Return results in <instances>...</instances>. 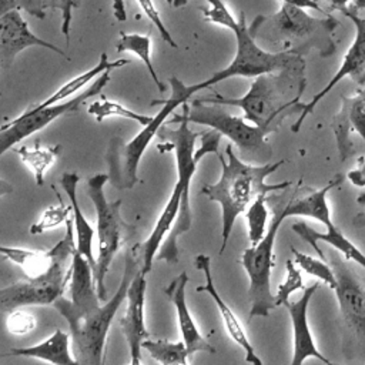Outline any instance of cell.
I'll list each match as a JSON object with an SVG mask.
<instances>
[{"instance_id": "1", "label": "cell", "mask_w": 365, "mask_h": 365, "mask_svg": "<svg viewBox=\"0 0 365 365\" xmlns=\"http://www.w3.org/2000/svg\"><path fill=\"white\" fill-rule=\"evenodd\" d=\"M178 124L171 130L163 125L158 137L167 141L168 148L175 154L177 181L173 192L161 211L150 237L140 245L143 252V272L148 274L154 259H163L167 264H177L180 257L178 238L192 225V211L190 205V184L198 163L207 154H217L222 134L214 128L202 133H194L190 123L177 114L167 121Z\"/></svg>"}, {"instance_id": "2", "label": "cell", "mask_w": 365, "mask_h": 365, "mask_svg": "<svg viewBox=\"0 0 365 365\" xmlns=\"http://www.w3.org/2000/svg\"><path fill=\"white\" fill-rule=\"evenodd\" d=\"M225 155L227 160L221 154L218 155L222 168L220 180L214 184L204 185L201 190L207 198L221 205L222 241L220 254H224L227 248L237 218L247 211L250 204L259 194L282 191L292 184V181H282L275 184L265 182V178L277 171L285 163V160L251 165L235 155L231 144H227Z\"/></svg>"}, {"instance_id": "3", "label": "cell", "mask_w": 365, "mask_h": 365, "mask_svg": "<svg viewBox=\"0 0 365 365\" xmlns=\"http://www.w3.org/2000/svg\"><path fill=\"white\" fill-rule=\"evenodd\" d=\"M143 268V252L140 245H135L125 254V265L123 277L115 294L103 305L98 304L87 311L76 309L70 299L60 297L54 304V309L67 321L73 356L78 364L100 365L104 356L106 339L120 305L127 298L128 287L135 274Z\"/></svg>"}, {"instance_id": "4", "label": "cell", "mask_w": 365, "mask_h": 365, "mask_svg": "<svg viewBox=\"0 0 365 365\" xmlns=\"http://www.w3.org/2000/svg\"><path fill=\"white\" fill-rule=\"evenodd\" d=\"M305 63L279 71L264 73L254 78L247 94L238 98L214 93L200 98L204 103L234 106L244 111V117L255 125H272L278 130L287 115L299 114V98L305 90Z\"/></svg>"}, {"instance_id": "5", "label": "cell", "mask_w": 365, "mask_h": 365, "mask_svg": "<svg viewBox=\"0 0 365 365\" xmlns=\"http://www.w3.org/2000/svg\"><path fill=\"white\" fill-rule=\"evenodd\" d=\"M338 20L332 16L322 19L305 11V7L282 3L279 10L271 16H257L248 26L257 41L279 46V51H292L304 56L317 50L321 57H329L336 46L334 31Z\"/></svg>"}, {"instance_id": "6", "label": "cell", "mask_w": 365, "mask_h": 365, "mask_svg": "<svg viewBox=\"0 0 365 365\" xmlns=\"http://www.w3.org/2000/svg\"><path fill=\"white\" fill-rule=\"evenodd\" d=\"M210 9L204 10V19L231 30L235 36L237 51L232 61L220 71L214 73L210 78L192 84L195 91H202L211 86L231 78V77H250L255 78L264 73L279 71L284 68L304 64V58L292 51H267L258 46L257 40L250 33L245 21V14L241 13L235 19L222 0H207Z\"/></svg>"}, {"instance_id": "7", "label": "cell", "mask_w": 365, "mask_h": 365, "mask_svg": "<svg viewBox=\"0 0 365 365\" xmlns=\"http://www.w3.org/2000/svg\"><path fill=\"white\" fill-rule=\"evenodd\" d=\"M74 232V222L68 218L64 237L51 248L53 262L50 267L36 277H26V279L0 289V308L3 312L27 305H53L63 297L70 279V265L67 267V264L71 261L76 248Z\"/></svg>"}, {"instance_id": "8", "label": "cell", "mask_w": 365, "mask_h": 365, "mask_svg": "<svg viewBox=\"0 0 365 365\" xmlns=\"http://www.w3.org/2000/svg\"><path fill=\"white\" fill-rule=\"evenodd\" d=\"M191 103V107L184 103L182 113L177 115L185 118L188 123L208 125L210 128L220 131L224 137H228L240 148L241 160L257 161L261 164L269 163L272 151L265 137L269 133H274L277 130L275 127L251 125L247 123L248 120L245 117L234 115L220 104H205L200 98L192 100Z\"/></svg>"}, {"instance_id": "9", "label": "cell", "mask_w": 365, "mask_h": 365, "mask_svg": "<svg viewBox=\"0 0 365 365\" xmlns=\"http://www.w3.org/2000/svg\"><path fill=\"white\" fill-rule=\"evenodd\" d=\"M108 174H96L87 180V194L94 205L97 215V240L98 254L96 258L94 281L100 299L107 298L106 274L113 262L114 255L125 240L127 230H131L120 215L121 200L108 201L104 194V185L108 181Z\"/></svg>"}, {"instance_id": "10", "label": "cell", "mask_w": 365, "mask_h": 365, "mask_svg": "<svg viewBox=\"0 0 365 365\" xmlns=\"http://www.w3.org/2000/svg\"><path fill=\"white\" fill-rule=\"evenodd\" d=\"M288 200L274 208V217L262 240L257 245L247 248L241 255V264L250 278V318L268 317L277 308L275 295L271 292V271L275 262L274 244L279 225L289 217Z\"/></svg>"}, {"instance_id": "11", "label": "cell", "mask_w": 365, "mask_h": 365, "mask_svg": "<svg viewBox=\"0 0 365 365\" xmlns=\"http://www.w3.org/2000/svg\"><path fill=\"white\" fill-rule=\"evenodd\" d=\"M170 86L171 96L168 98L153 100L151 103V106L161 103L160 111L155 113V115H153V120L147 125H144V128L130 143L123 147V151L117 153V158L120 160H111L118 164V170L115 171V184L120 188H133L138 182V164L150 141L158 134V130L164 125L168 115L173 114L178 106L187 103L195 93L192 86L184 84L177 77H170Z\"/></svg>"}, {"instance_id": "12", "label": "cell", "mask_w": 365, "mask_h": 365, "mask_svg": "<svg viewBox=\"0 0 365 365\" xmlns=\"http://www.w3.org/2000/svg\"><path fill=\"white\" fill-rule=\"evenodd\" d=\"M110 71L111 70H107L103 74H100L88 88L80 91V94H77L76 97H73L64 103L60 101L57 104H51L47 107H41V108L33 106V107L27 108L19 117L13 118L10 123L4 124L0 128V155L6 154L10 148H13L16 144H19L23 138L30 137L31 134L43 130L44 127H47L50 123H53L58 117H63V115L71 114V113H77V110L80 108L81 104H84L88 98L100 94L103 91V88L108 84Z\"/></svg>"}, {"instance_id": "13", "label": "cell", "mask_w": 365, "mask_h": 365, "mask_svg": "<svg viewBox=\"0 0 365 365\" xmlns=\"http://www.w3.org/2000/svg\"><path fill=\"white\" fill-rule=\"evenodd\" d=\"M331 267L336 277L334 291L342 321L356 342L358 355L365 362V285L344 259L332 255Z\"/></svg>"}, {"instance_id": "14", "label": "cell", "mask_w": 365, "mask_h": 365, "mask_svg": "<svg viewBox=\"0 0 365 365\" xmlns=\"http://www.w3.org/2000/svg\"><path fill=\"white\" fill-rule=\"evenodd\" d=\"M345 17H348L355 27V36L352 40V44L349 46L348 51L342 57V61L335 71V74L331 77L328 84L318 91L308 103L301 106V111L298 114V118L295 120L294 125L291 130L294 133H298L301 130L302 123L305 118L314 111V108L318 106V103L345 77H351L352 80L358 81L359 86L365 84V17L359 16L355 10L352 9H345L342 11Z\"/></svg>"}, {"instance_id": "15", "label": "cell", "mask_w": 365, "mask_h": 365, "mask_svg": "<svg viewBox=\"0 0 365 365\" xmlns=\"http://www.w3.org/2000/svg\"><path fill=\"white\" fill-rule=\"evenodd\" d=\"M43 47L48 48L61 57H67L66 51L58 48L57 46L37 37L29 27L27 21L20 14L19 9H10L1 13L0 17V56L1 66L4 68L10 67L14 61V57L26 50L27 47Z\"/></svg>"}, {"instance_id": "16", "label": "cell", "mask_w": 365, "mask_h": 365, "mask_svg": "<svg viewBox=\"0 0 365 365\" xmlns=\"http://www.w3.org/2000/svg\"><path fill=\"white\" fill-rule=\"evenodd\" d=\"M145 272L143 268L133 278L127 292V308L120 318V327L127 341L130 351V364L138 365L141 362L143 341L147 339L148 331L144 321V302H145Z\"/></svg>"}, {"instance_id": "17", "label": "cell", "mask_w": 365, "mask_h": 365, "mask_svg": "<svg viewBox=\"0 0 365 365\" xmlns=\"http://www.w3.org/2000/svg\"><path fill=\"white\" fill-rule=\"evenodd\" d=\"M331 128L341 161L349 158L355 151L351 140L352 133H356L365 144V84L359 86L352 96L341 97V108L334 115Z\"/></svg>"}, {"instance_id": "18", "label": "cell", "mask_w": 365, "mask_h": 365, "mask_svg": "<svg viewBox=\"0 0 365 365\" xmlns=\"http://www.w3.org/2000/svg\"><path fill=\"white\" fill-rule=\"evenodd\" d=\"M318 288H319V284L314 282L309 287L304 288L302 295L297 301H288L284 305L289 314L291 324H292L294 349H292L291 365H301L308 358H315L322 364L332 365V362L328 358H325L317 348L312 332L309 329V324H308V305Z\"/></svg>"}, {"instance_id": "19", "label": "cell", "mask_w": 365, "mask_h": 365, "mask_svg": "<svg viewBox=\"0 0 365 365\" xmlns=\"http://www.w3.org/2000/svg\"><path fill=\"white\" fill-rule=\"evenodd\" d=\"M194 262H195V268L200 269L205 277V282L202 285H198L197 291L198 292H207L212 298V301L215 302V305L220 311V315H221V319L225 325L227 334L232 338V341L237 345H240L244 349L245 361L250 362V364H254V365H262V361L255 354L254 346H252L251 341L248 339L242 324L240 322V319L237 318L234 311L230 308V305L224 302V299L221 298V295L218 294V291L214 285V279H212V274H211V258L205 254H198L195 257Z\"/></svg>"}, {"instance_id": "20", "label": "cell", "mask_w": 365, "mask_h": 365, "mask_svg": "<svg viewBox=\"0 0 365 365\" xmlns=\"http://www.w3.org/2000/svg\"><path fill=\"white\" fill-rule=\"evenodd\" d=\"M187 282H188V275L185 271H182L164 288L165 297L175 307L178 328H180L182 341L187 345L190 355L194 352L215 354L217 349L200 334V331L194 322V318L188 311V305H187V299H185Z\"/></svg>"}, {"instance_id": "21", "label": "cell", "mask_w": 365, "mask_h": 365, "mask_svg": "<svg viewBox=\"0 0 365 365\" xmlns=\"http://www.w3.org/2000/svg\"><path fill=\"white\" fill-rule=\"evenodd\" d=\"M325 228H327L325 232H319L302 221L294 222L291 225V230L298 237H301L305 242H308L314 248V251L318 254V257H321L322 259H327V255L318 247L319 241L331 245L335 251L341 252L346 261L356 262L361 268L365 269V254L349 238H346L344 232L334 222L327 225Z\"/></svg>"}, {"instance_id": "22", "label": "cell", "mask_w": 365, "mask_h": 365, "mask_svg": "<svg viewBox=\"0 0 365 365\" xmlns=\"http://www.w3.org/2000/svg\"><path fill=\"white\" fill-rule=\"evenodd\" d=\"M342 181H344V177L336 175L335 178L329 180L322 188L312 190L309 191V194L304 197H295V194H292L291 198L288 200L289 217H308L319 221L324 227L332 224L331 210L327 201V195L331 190L341 185Z\"/></svg>"}, {"instance_id": "23", "label": "cell", "mask_w": 365, "mask_h": 365, "mask_svg": "<svg viewBox=\"0 0 365 365\" xmlns=\"http://www.w3.org/2000/svg\"><path fill=\"white\" fill-rule=\"evenodd\" d=\"M70 342H71V336L67 332L61 329H56L43 342L37 345H30V346L11 348L9 355L36 358V359H41L56 365H76L78 362L70 354Z\"/></svg>"}, {"instance_id": "24", "label": "cell", "mask_w": 365, "mask_h": 365, "mask_svg": "<svg viewBox=\"0 0 365 365\" xmlns=\"http://www.w3.org/2000/svg\"><path fill=\"white\" fill-rule=\"evenodd\" d=\"M78 181H80V175L77 173H64L60 178L61 187L68 197V202H70L71 211H73V222H74V231H76V247L88 259V262L91 264V267L94 269L96 259L91 252V242H93L94 231H93L91 225L88 224V221L86 220V217L80 208V204H78V198H77Z\"/></svg>"}, {"instance_id": "25", "label": "cell", "mask_w": 365, "mask_h": 365, "mask_svg": "<svg viewBox=\"0 0 365 365\" xmlns=\"http://www.w3.org/2000/svg\"><path fill=\"white\" fill-rule=\"evenodd\" d=\"M0 252L4 258L19 265L26 277H36L44 272L53 262V250H27L20 247H0Z\"/></svg>"}, {"instance_id": "26", "label": "cell", "mask_w": 365, "mask_h": 365, "mask_svg": "<svg viewBox=\"0 0 365 365\" xmlns=\"http://www.w3.org/2000/svg\"><path fill=\"white\" fill-rule=\"evenodd\" d=\"M14 151L19 154L21 161L30 167L37 185H43L46 173L60 155L61 145H41L38 141H36L34 148L21 145Z\"/></svg>"}, {"instance_id": "27", "label": "cell", "mask_w": 365, "mask_h": 365, "mask_svg": "<svg viewBox=\"0 0 365 365\" xmlns=\"http://www.w3.org/2000/svg\"><path fill=\"white\" fill-rule=\"evenodd\" d=\"M117 51L118 53H133L135 54L147 67L148 74L151 76L154 84L157 86V88L163 93L165 91V86L158 80L157 71L153 66L151 61V37L147 34H137V33H120V38L117 41Z\"/></svg>"}, {"instance_id": "28", "label": "cell", "mask_w": 365, "mask_h": 365, "mask_svg": "<svg viewBox=\"0 0 365 365\" xmlns=\"http://www.w3.org/2000/svg\"><path fill=\"white\" fill-rule=\"evenodd\" d=\"M143 348L148 351V354L160 364L164 365H185L188 362V349L184 341L181 342H170L165 339H144Z\"/></svg>"}, {"instance_id": "29", "label": "cell", "mask_w": 365, "mask_h": 365, "mask_svg": "<svg viewBox=\"0 0 365 365\" xmlns=\"http://www.w3.org/2000/svg\"><path fill=\"white\" fill-rule=\"evenodd\" d=\"M88 114L93 115L97 121H103L104 118H108V117H121V118L135 121L140 125H147L153 120V117L138 114L117 101H111L106 98L104 96L88 106Z\"/></svg>"}, {"instance_id": "30", "label": "cell", "mask_w": 365, "mask_h": 365, "mask_svg": "<svg viewBox=\"0 0 365 365\" xmlns=\"http://www.w3.org/2000/svg\"><path fill=\"white\" fill-rule=\"evenodd\" d=\"M291 251L294 254V261L295 264L302 269L305 271L307 274L318 278L319 281H322L325 285H328L331 289H334L336 287V277H335V272L332 269L331 265L327 264V259H322L321 257L319 258H315L312 255H308V254H304L298 250H295L294 247H291Z\"/></svg>"}, {"instance_id": "31", "label": "cell", "mask_w": 365, "mask_h": 365, "mask_svg": "<svg viewBox=\"0 0 365 365\" xmlns=\"http://www.w3.org/2000/svg\"><path fill=\"white\" fill-rule=\"evenodd\" d=\"M267 195L259 194L247 208L245 218L248 224V237L251 245H257L267 232V220H268V210H267Z\"/></svg>"}, {"instance_id": "32", "label": "cell", "mask_w": 365, "mask_h": 365, "mask_svg": "<svg viewBox=\"0 0 365 365\" xmlns=\"http://www.w3.org/2000/svg\"><path fill=\"white\" fill-rule=\"evenodd\" d=\"M57 198H58V205H51L48 207L41 217L38 218V221H36L34 224L30 225V234L33 235H38L43 234L47 230H53L61 224H66V221L70 218V210L71 205H66L58 192H56Z\"/></svg>"}, {"instance_id": "33", "label": "cell", "mask_w": 365, "mask_h": 365, "mask_svg": "<svg viewBox=\"0 0 365 365\" xmlns=\"http://www.w3.org/2000/svg\"><path fill=\"white\" fill-rule=\"evenodd\" d=\"M304 281H302V275L301 271L297 268L295 261L288 259L285 262V278L284 281L278 285L277 294H275V305L278 307H284L285 302L289 301L291 294H294L295 291L304 289Z\"/></svg>"}, {"instance_id": "34", "label": "cell", "mask_w": 365, "mask_h": 365, "mask_svg": "<svg viewBox=\"0 0 365 365\" xmlns=\"http://www.w3.org/2000/svg\"><path fill=\"white\" fill-rule=\"evenodd\" d=\"M6 325L13 335H26L36 328V318L27 311L13 309L6 319Z\"/></svg>"}, {"instance_id": "35", "label": "cell", "mask_w": 365, "mask_h": 365, "mask_svg": "<svg viewBox=\"0 0 365 365\" xmlns=\"http://www.w3.org/2000/svg\"><path fill=\"white\" fill-rule=\"evenodd\" d=\"M346 178L354 187H358V188L365 187V157L358 160L356 165L348 173Z\"/></svg>"}, {"instance_id": "36", "label": "cell", "mask_w": 365, "mask_h": 365, "mask_svg": "<svg viewBox=\"0 0 365 365\" xmlns=\"http://www.w3.org/2000/svg\"><path fill=\"white\" fill-rule=\"evenodd\" d=\"M66 7L64 11L61 13V33L66 37V43L68 44L70 41V24H71V17H73V7H77L76 0H64Z\"/></svg>"}, {"instance_id": "37", "label": "cell", "mask_w": 365, "mask_h": 365, "mask_svg": "<svg viewBox=\"0 0 365 365\" xmlns=\"http://www.w3.org/2000/svg\"><path fill=\"white\" fill-rule=\"evenodd\" d=\"M113 14L117 19V21H125L127 20V11H125V1L124 0H113Z\"/></svg>"}, {"instance_id": "38", "label": "cell", "mask_w": 365, "mask_h": 365, "mask_svg": "<svg viewBox=\"0 0 365 365\" xmlns=\"http://www.w3.org/2000/svg\"><path fill=\"white\" fill-rule=\"evenodd\" d=\"M281 3H291V4H297V6H301V7H305V9H312V10L325 13L324 9L319 6V3L317 0H281Z\"/></svg>"}, {"instance_id": "39", "label": "cell", "mask_w": 365, "mask_h": 365, "mask_svg": "<svg viewBox=\"0 0 365 365\" xmlns=\"http://www.w3.org/2000/svg\"><path fill=\"white\" fill-rule=\"evenodd\" d=\"M325 1L331 6V9H335V10L341 11V13L345 9H348L349 3H354V0H325Z\"/></svg>"}, {"instance_id": "40", "label": "cell", "mask_w": 365, "mask_h": 365, "mask_svg": "<svg viewBox=\"0 0 365 365\" xmlns=\"http://www.w3.org/2000/svg\"><path fill=\"white\" fill-rule=\"evenodd\" d=\"M44 4H46V7L58 9L61 13L64 11V7H66V3H64V0H44Z\"/></svg>"}, {"instance_id": "41", "label": "cell", "mask_w": 365, "mask_h": 365, "mask_svg": "<svg viewBox=\"0 0 365 365\" xmlns=\"http://www.w3.org/2000/svg\"><path fill=\"white\" fill-rule=\"evenodd\" d=\"M354 224L365 228V214H358V215H356V218L354 220Z\"/></svg>"}, {"instance_id": "42", "label": "cell", "mask_w": 365, "mask_h": 365, "mask_svg": "<svg viewBox=\"0 0 365 365\" xmlns=\"http://www.w3.org/2000/svg\"><path fill=\"white\" fill-rule=\"evenodd\" d=\"M354 6H355V9L365 10V0H354Z\"/></svg>"}, {"instance_id": "43", "label": "cell", "mask_w": 365, "mask_h": 365, "mask_svg": "<svg viewBox=\"0 0 365 365\" xmlns=\"http://www.w3.org/2000/svg\"><path fill=\"white\" fill-rule=\"evenodd\" d=\"M191 0H173V6L175 7H181V6H185L188 4Z\"/></svg>"}, {"instance_id": "44", "label": "cell", "mask_w": 365, "mask_h": 365, "mask_svg": "<svg viewBox=\"0 0 365 365\" xmlns=\"http://www.w3.org/2000/svg\"><path fill=\"white\" fill-rule=\"evenodd\" d=\"M356 202L361 204V205H365V192H362V194L356 198Z\"/></svg>"}, {"instance_id": "45", "label": "cell", "mask_w": 365, "mask_h": 365, "mask_svg": "<svg viewBox=\"0 0 365 365\" xmlns=\"http://www.w3.org/2000/svg\"><path fill=\"white\" fill-rule=\"evenodd\" d=\"M167 1H168V3H170V4H173V0H167Z\"/></svg>"}]
</instances>
